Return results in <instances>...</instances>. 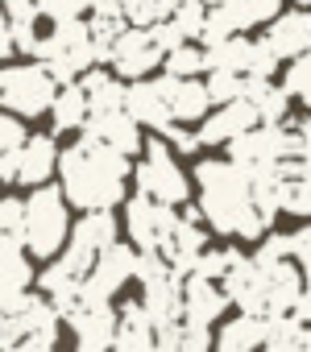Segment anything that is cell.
Here are the masks:
<instances>
[{
  "label": "cell",
  "mask_w": 311,
  "mask_h": 352,
  "mask_svg": "<svg viewBox=\"0 0 311 352\" xmlns=\"http://www.w3.org/2000/svg\"><path fill=\"white\" fill-rule=\"evenodd\" d=\"M266 42H270V50L278 54V63H282V58H294V54H303V50H311V17H307V9H303V5L290 9V13L278 9V13L270 17Z\"/></svg>",
  "instance_id": "17"
},
{
  "label": "cell",
  "mask_w": 311,
  "mask_h": 352,
  "mask_svg": "<svg viewBox=\"0 0 311 352\" xmlns=\"http://www.w3.org/2000/svg\"><path fill=\"white\" fill-rule=\"evenodd\" d=\"M290 67H286V75H282V91L290 96V100H299V104H311V63H307V50L303 54H294V58H286Z\"/></svg>",
  "instance_id": "32"
},
{
  "label": "cell",
  "mask_w": 311,
  "mask_h": 352,
  "mask_svg": "<svg viewBox=\"0 0 311 352\" xmlns=\"http://www.w3.org/2000/svg\"><path fill=\"white\" fill-rule=\"evenodd\" d=\"M237 257H245V253H241V249H212V253H208V245H204V249L195 253V261H191V274H200V278H216V282H220L224 270H228Z\"/></svg>",
  "instance_id": "33"
},
{
  "label": "cell",
  "mask_w": 311,
  "mask_h": 352,
  "mask_svg": "<svg viewBox=\"0 0 311 352\" xmlns=\"http://www.w3.org/2000/svg\"><path fill=\"white\" fill-rule=\"evenodd\" d=\"M278 257H290V232L266 236V241H261V249L253 253V261H278Z\"/></svg>",
  "instance_id": "45"
},
{
  "label": "cell",
  "mask_w": 311,
  "mask_h": 352,
  "mask_svg": "<svg viewBox=\"0 0 311 352\" xmlns=\"http://www.w3.org/2000/svg\"><path fill=\"white\" fill-rule=\"evenodd\" d=\"M294 5H311V0H294Z\"/></svg>",
  "instance_id": "50"
},
{
  "label": "cell",
  "mask_w": 311,
  "mask_h": 352,
  "mask_svg": "<svg viewBox=\"0 0 311 352\" xmlns=\"http://www.w3.org/2000/svg\"><path fill=\"white\" fill-rule=\"evenodd\" d=\"M71 216H67V199L63 187H46L38 183L30 199H21V249L34 257H58L63 241H67Z\"/></svg>",
  "instance_id": "3"
},
{
  "label": "cell",
  "mask_w": 311,
  "mask_h": 352,
  "mask_svg": "<svg viewBox=\"0 0 311 352\" xmlns=\"http://www.w3.org/2000/svg\"><path fill=\"white\" fill-rule=\"evenodd\" d=\"M145 30H149V38H153V46H158L162 54H171L175 46H183V42H187V38H183V34H179V30H175L171 21H153V25H145Z\"/></svg>",
  "instance_id": "43"
},
{
  "label": "cell",
  "mask_w": 311,
  "mask_h": 352,
  "mask_svg": "<svg viewBox=\"0 0 311 352\" xmlns=\"http://www.w3.org/2000/svg\"><path fill=\"white\" fill-rule=\"evenodd\" d=\"M129 25H149V0H116Z\"/></svg>",
  "instance_id": "46"
},
{
  "label": "cell",
  "mask_w": 311,
  "mask_h": 352,
  "mask_svg": "<svg viewBox=\"0 0 311 352\" xmlns=\"http://www.w3.org/2000/svg\"><path fill=\"white\" fill-rule=\"evenodd\" d=\"M204 13H208V5H204V0H179V5H175V13L167 17L187 42L191 38H200V25H204Z\"/></svg>",
  "instance_id": "35"
},
{
  "label": "cell",
  "mask_w": 311,
  "mask_h": 352,
  "mask_svg": "<svg viewBox=\"0 0 311 352\" xmlns=\"http://www.w3.org/2000/svg\"><path fill=\"white\" fill-rule=\"evenodd\" d=\"M21 253V199H0V265Z\"/></svg>",
  "instance_id": "30"
},
{
  "label": "cell",
  "mask_w": 311,
  "mask_h": 352,
  "mask_svg": "<svg viewBox=\"0 0 311 352\" xmlns=\"http://www.w3.org/2000/svg\"><path fill=\"white\" fill-rule=\"evenodd\" d=\"M120 108L137 120V124H145V129H153V133H162L175 116H171V108H167V96H162V87H158V79H129L125 83V100H120Z\"/></svg>",
  "instance_id": "14"
},
{
  "label": "cell",
  "mask_w": 311,
  "mask_h": 352,
  "mask_svg": "<svg viewBox=\"0 0 311 352\" xmlns=\"http://www.w3.org/2000/svg\"><path fill=\"white\" fill-rule=\"evenodd\" d=\"M58 83L50 79V71L42 63H25V67H0V104L13 116H42L54 100Z\"/></svg>",
  "instance_id": "6"
},
{
  "label": "cell",
  "mask_w": 311,
  "mask_h": 352,
  "mask_svg": "<svg viewBox=\"0 0 311 352\" xmlns=\"http://www.w3.org/2000/svg\"><path fill=\"white\" fill-rule=\"evenodd\" d=\"M87 96V112H104V108H120L125 100V79H116L112 71H104L100 63H92L87 71H79L75 79Z\"/></svg>",
  "instance_id": "20"
},
{
  "label": "cell",
  "mask_w": 311,
  "mask_h": 352,
  "mask_svg": "<svg viewBox=\"0 0 311 352\" xmlns=\"http://www.w3.org/2000/svg\"><path fill=\"white\" fill-rule=\"evenodd\" d=\"M204 348H212V327L179 319V352H204Z\"/></svg>",
  "instance_id": "39"
},
{
  "label": "cell",
  "mask_w": 311,
  "mask_h": 352,
  "mask_svg": "<svg viewBox=\"0 0 311 352\" xmlns=\"http://www.w3.org/2000/svg\"><path fill=\"white\" fill-rule=\"evenodd\" d=\"M241 83H245V75H237V71H208V79H204V87H208V100H212V104L237 100V96H241Z\"/></svg>",
  "instance_id": "37"
},
{
  "label": "cell",
  "mask_w": 311,
  "mask_h": 352,
  "mask_svg": "<svg viewBox=\"0 0 311 352\" xmlns=\"http://www.w3.org/2000/svg\"><path fill=\"white\" fill-rule=\"evenodd\" d=\"M75 331V344L83 352H104L112 348V331H116V311L108 302H79L63 315Z\"/></svg>",
  "instance_id": "13"
},
{
  "label": "cell",
  "mask_w": 311,
  "mask_h": 352,
  "mask_svg": "<svg viewBox=\"0 0 311 352\" xmlns=\"http://www.w3.org/2000/svg\"><path fill=\"white\" fill-rule=\"evenodd\" d=\"M34 58L50 71L54 83H71L79 79V71H87L96 58H92V34H87V21L79 17H63L54 21V30L46 38H38L34 46Z\"/></svg>",
  "instance_id": "4"
},
{
  "label": "cell",
  "mask_w": 311,
  "mask_h": 352,
  "mask_svg": "<svg viewBox=\"0 0 311 352\" xmlns=\"http://www.w3.org/2000/svg\"><path fill=\"white\" fill-rule=\"evenodd\" d=\"M241 96L257 108V120H261V124H278V120H286V112H290V96L282 91V83L274 87L270 79H249V75H245Z\"/></svg>",
  "instance_id": "21"
},
{
  "label": "cell",
  "mask_w": 311,
  "mask_h": 352,
  "mask_svg": "<svg viewBox=\"0 0 311 352\" xmlns=\"http://www.w3.org/2000/svg\"><path fill=\"white\" fill-rule=\"evenodd\" d=\"M13 54V42H9V17H5V9H0V63H5Z\"/></svg>",
  "instance_id": "48"
},
{
  "label": "cell",
  "mask_w": 311,
  "mask_h": 352,
  "mask_svg": "<svg viewBox=\"0 0 311 352\" xmlns=\"http://www.w3.org/2000/svg\"><path fill=\"white\" fill-rule=\"evenodd\" d=\"M54 162H58V145L54 137L46 133H25V141L17 145V170H13V183H25V187H38L54 174Z\"/></svg>",
  "instance_id": "18"
},
{
  "label": "cell",
  "mask_w": 311,
  "mask_h": 352,
  "mask_svg": "<svg viewBox=\"0 0 311 352\" xmlns=\"http://www.w3.org/2000/svg\"><path fill=\"white\" fill-rule=\"evenodd\" d=\"M195 124H200V129H195L200 145H224L228 137H237V133H245V129H253V124H257V108H253L245 96H237V100L216 104V112H212V116L204 112Z\"/></svg>",
  "instance_id": "12"
},
{
  "label": "cell",
  "mask_w": 311,
  "mask_h": 352,
  "mask_svg": "<svg viewBox=\"0 0 311 352\" xmlns=\"http://www.w3.org/2000/svg\"><path fill=\"white\" fill-rule=\"evenodd\" d=\"M79 274L75 270H67L63 261H50L46 270H42V278H38V286H42V294L50 298V307L58 311V319L71 311V307H79Z\"/></svg>",
  "instance_id": "22"
},
{
  "label": "cell",
  "mask_w": 311,
  "mask_h": 352,
  "mask_svg": "<svg viewBox=\"0 0 311 352\" xmlns=\"http://www.w3.org/2000/svg\"><path fill=\"white\" fill-rule=\"evenodd\" d=\"M175 220H179L175 204H158V199H149V195H141V191L125 204V228H129V236H133V249L162 253L167 241H171Z\"/></svg>",
  "instance_id": "7"
},
{
  "label": "cell",
  "mask_w": 311,
  "mask_h": 352,
  "mask_svg": "<svg viewBox=\"0 0 311 352\" xmlns=\"http://www.w3.org/2000/svg\"><path fill=\"white\" fill-rule=\"evenodd\" d=\"M224 5H228L237 30H253V25L270 21V17L282 9V0H224Z\"/></svg>",
  "instance_id": "31"
},
{
  "label": "cell",
  "mask_w": 311,
  "mask_h": 352,
  "mask_svg": "<svg viewBox=\"0 0 311 352\" xmlns=\"http://www.w3.org/2000/svg\"><path fill=\"white\" fill-rule=\"evenodd\" d=\"M162 137H167V145H175L179 153H195V149H200V137H195L191 129H183L179 120H171V124L162 129Z\"/></svg>",
  "instance_id": "44"
},
{
  "label": "cell",
  "mask_w": 311,
  "mask_h": 352,
  "mask_svg": "<svg viewBox=\"0 0 311 352\" xmlns=\"http://www.w3.org/2000/svg\"><path fill=\"white\" fill-rule=\"evenodd\" d=\"M133 245L112 241L108 249L96 253V261L87 265L83 282H79V302H112V294L133 278Z\"/></svg>",
  "instance_id": "8"
},
{
  "label": "cell",
  "mask_w": 311,
  "mask_h": 352,
  "mask_svg": "<svg viewBox=\"0 0 311 352\" xmlns=\"http://www.w3.org/2000/svg\"><path fill=\"white\" fill-rule=\"evenodd\" d=\"M129 179H137V191L149 195V199H158V204H175V208H183L187 195H191L187 174H183L179 162L171 157V145H167L162 133L145 141V162L133 166Z\"/></svg>",
  "instance_id": "5"
},
{
  "label": "cell",
  "mask_w": 311,
  "mask_h": 352,
  "mask_svg": "<svg viewBox=\"0 0 311 352\" xmlns=\"http://www.w3.org/2000/svg\"><path fill=\"white\" fill-rule=\"evenodd\" d=\"M290 261H294L303 274H311V228H307V224L290 232Z\"/></svg>",
  "instance_id": "42"
},
{
  "label": "cell",
  "mask_w": 311,
  "mask_h": 352,
  "mask_svg": "<svg viewBox=\"0 0 311 352\" xmlns=\"http://www.w3.org/2000/svg\"><path fill=\"white\" fill-rule=\"evenodd\" d=\"M245 50H249V42L241 34H228V38L204 46V71H237L241 75L245 71Z\"/></svg>",
  "instance_id": "28"
},
{
  "label": "cell",
  "mask_w": 311,
  "mask_h": 352,
  "mask_svg": "<svg viewBox=\"0 0 311 352\" xmlns=\"http://www.w3.org/2000/svg\"><path fill=\"white\" fill-rule=\"evenodd\" d=\"M112 348H120V352H149V348H153V323L145 319L141 298H137V302H125V307L116 311Z\"/></svg>",
  "instance_id": "19"
},
{
  "label": "cell",
  "mask_w": 311,
  "mask_h": 352,
  "mask_svg": "<svg viewBox=\"0 0 311 352\" xmlns=\"http://www.w3.org/2000/svg\"><path fill=\"white\" fill-rule=\"evenodd\" d=\"M266 228H270V220H266L253 204H245V208L237 212V224H233V232H237V236H245V241H261V236H266Z\"/></svg>",
  "instance_id": "38"
},
{
  "label": "cell",
  "mask_w": 311,
  "mask_h": 352,
  "mask_svg": "<svg viewBox=\"0 0 311 352\" xmlns=\"http://www.w3.org/2000/svg\"><path fill=\"white\" fill-rule=\"evenodd\" d=\"M38 13H46L50 21H63V17H83L87 13V0H34Z\"/></svg>",
  "instance_id": "40"
},
{
  "label": "cell",
  "mask_w": 311,
  "mask_h": 352,
  "mask_svg": "<svg viewBox=\"0 0 311 352\" xmlns=\"http://www.w3.org/2000/svg\"><path fill=\"white\" fill-rule=\"evenodd\" d=\"M162 67H167V75H204V50L183 42L171 54H162Z\"/></svg>",
  "instance_id": "36"
},
{
  "label": "cell",
  "mask_w": 311,
  "mask_h": 352,
  "mask_svg": "<svg viewBox=\"0 0 311 352\" xmlns=\"http://www.w3.org/2000/svg\"><path fill=\"white\" fill-rule=\"evenodd\" d=\"M21 141H25V124L13 120V112H0V183H13Z\"/></svg>",
  "instance_id": "29"
},
{
  "label": "cell",
  "mask_w": 311,
  "mask_h": 352,
  "mask_svg": "<svg viewBox=\"0 0 311 352\" xmlns=\"http://www.w3.org/2000/svg\"><path fill=\"white\" fill-rule=\"evenodd\" d=\"M46 112L54 116V129H79L83 116H87V96H83V87H79L75 79H71V83H58V91H54V100H50Z\"/></svg>",
  "instance_id": "26"
},
{
  "label": "cell",
  "mask_w": 311,
  "mask_h": 352,
  "mask_svg": "<svg viewBox=\"0 0 311 352\" xmlns=\"http://www.w3.org/2000/svg\"><path fill=\"white\" fill-rule=\"evenodd\" d=\"M224 145H228V162H237L245 174H266L282 157V124H261L257 120L253 129L228 137Z\"/></svg>",
  "instance_id": "10"
},
{
  "label": "cell",
  "mask_w": 311,
  "mask_h": 352,
  "mask_svg": "<svg viewBox=\"0 0 311 352\" xmlns=\"http://www.w3.org/2000/svg\"><path fill=\"white\" fill-rule=\"evenodd\" d=\"M54 170L63 179V199L75 204L79 212H92V208L125 204V183L133 174V157L79 133V141L71 149H58Z\"/></svg>",
  "instance_id": "1"
},
{
  "label": "cell",
  "mask_w": 311,
  "mask_h": 352,
  "mask_svg": "<svg viewBox=\"0 0 311 352\" xmlns=\"http://www.w3.org/2000/svg\"><path fill=\"white\" fill-rule=\"evenodd\" d=\"M224 311H228V294H224V286L216 278H200V274L183 278V319L187 323L212 327Z\"/></svg>",
  "instance_id": "15"
},
{
  "label": "cell",
  "mask_w": 311,
  "mask_h": 352,
  "mask_svg": "<svg viewBox=\"0 0 311 352\" xmlns=\"http://www.w3.org/2000/svg\"><path fill=\"white\" fill-rule=\"evenodd\" d=\"M108 67H112L116 79H141V75H149L153 67H162V50L153 46V38H149L145 25H125V30L112 38Z\"/></svg>",
  "instance_id": "9"
},
{
  "label": "cell",
  "mask_w": 311,
  "mask_h": 352,
  "mask_svg": "<svg viewBox=\"0 0 311 352\" xmlns=\"http://www.w3.org/2000/svg\"><path fill=\"white\" fill-rule=\"evenodd\" d=\"M9 42L17 54H34L38 46V21H9Z\"/></svg>",
  "instance_id": "41"
},
{
  "label": "cell",
  "mask_w": 311,
  "mask_h": 352,
  "mask_svg": "<svg viewBox=\"0 0 311 352\" xmlns=\"http://www.w3.org/2000/svg\"><path fill=\"white\" fill-rule=\"evenodd\" d=\"M67 232H71V245H79V249H87V253L108 249V245L116 241L112 208H92V212H83V220H79L75 228H67Z\"/></svg>",
  "instance_id": "23"
},
{
  "label": "cell",
  "mask_w": 311,
  "mask_h": 352,
  "mask_svg": "<svg viewBox=\"0 0 311 352\" xmlns=\"http://www.w3.org/2000/svg\"><path fill=\"white\" fill-rule=\"evenodd\" d=\"M261 348H270V352H307L311 348V331H307V323H299L286 311H278V315H266Z\"/></svg>",
  "instance_id": "25"
},
{
  "label": "cell",
  "mask_w": 311,
  "mask_h": 352,
  "mask_svg": "<svg viewBox=\"0 0 311 352\" xmlns=\"http://www.w3.org/2000/svg\"><path fill=\"white\" fill-rule=\"evenodd\" d=\"M158 87H162L167 108H171V116H175L179 124H195V120L212 108L208 87H204L195 75H162V79H158Z\"/></svg>",
  "instance_id": "16"
},
{
  "label": "cell",
  "mask_w": 311,
  "mask_h": 352,
  "mask_svg": "<svg viewBox=\"0 0 311 352\" xmlns=\"http://www.w3.org/2000/svg\"><path fill=\"white\" fill-rule=\"evenodd\" d=\"M195 183H200V216L212 224V232L233 236L237 212L249 204V174L228 157H212L195 166Z\"/></svg>",
  "instance_id": "2"
},
{
  "label": "cell",
  "mask_w": 311,
  "mask_h": 352,
  "mask_svg": "<svg viewBox=\"0 0 311 352\" xmlns=\"http://www.w3.org/2000/svg\"><path fill=\"white\" fill-rule=\"evenodd\" d=\"M79 133L92 137V141H104V145H112V149H120V153H129V157L141 149V124H137L125 108L87 112L83 124H79Z\"/></svg>",
  "instance_id": "11"
},
{
  "label": "cell",
  "mask_w": 311,
  "mask_h": 352,
  "mask_svg": "<svg viewBox=\"0 0 311 352\" xmlns=\"http://www.w3.org/2000/svg\"><path fill=\"white\" fill-rule=\"evenodd\" d=\"M261 340H266V315H237V319H228L224 327H220V336H216V348L220 352H253V348H261Z\"/></svg>",
  "instance_id": "24"
},
{
  "label": "cell",
  "mask_w": 311,
  "mask_h": 352,
  "mask_svg": "<svg viewBox=\"0 0 311 352\" xmlns=\"http://www.w3.org/2000/svg\"><path fill=\"white\" fill-rule=\"evenodd\" d=\"M175 5H179V0H149V25L153 21H167L175 13Z\"/></svg>",
  "instance_id": "47"
},
{
  "label": "cell",
  "mask_w": 311,
  "mask_h": 352,
  "mask_svg": "<svg viewBox=\"0 0 311 352\" xmlns=\"http://www.w3.org/2000/svg\"><path fill=\"white\" fill-rule=\"evenodd\" d=\"M274 71H278V54L270 50V42H266V38L249 42V50H245V71H241V75H249V79H270Z\"/></svg>",
  "instance_id": "34"
},
{
  "label": "cell",
  "mask_w": 311,
  "mask_h": 352,
  "mask_svg": "<svg viewBox=\"0 0 311 352\" xmlns=\"http://www.w3.org/2000/svg\"><path fill=\"white\" fill-rule=\"evenodd\" d=\"M274 195H278V212H290V216H307L311 212V174H278L274 183Z\"/></svg>",
  "instance_id": "27"
},
{
  "label": "cell",
  "mask_w": 311,
  "mask_h": 352,
  "mask_svg": "<svg viewBox=\"0 0 311 352\" xmlns=\"http://www.w3.org/2000/svg\"><path fill=\"white\" fill-rule=\"evenodd\" d=\"M204 5H224V0H204Z\"/></svg>",
  "instance_id": "49"
}]
</instances>
